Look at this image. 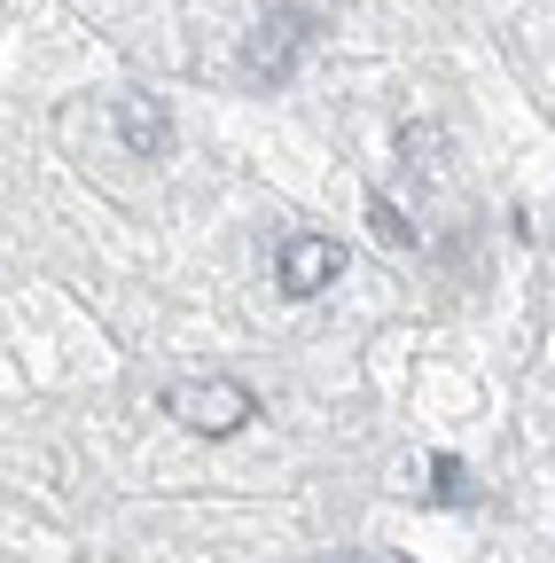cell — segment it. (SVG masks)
I'll return each mask as SVG.
<instances>
[{"label":"cell","instance_id":"cell-1","mask_svg":"<svg viewBox=\"0 0 555 563\" xmlns=\"http://www.w3.org/2000/svg\"><path fill=\"white\" fill-rule=\"evenodd\" d=\"M165 415L180 422V431H196V439H235L243 422L258 415V399H251V384H235V376H180V384L165 391Z\"/></svg>","mask_w":555,"mask_h":563},{"label":"cell","instance_id":"cell-2","mask_svg":"<svg viewBox=\"0 0 555 563\" xmlns=\"http://www.w3.org/2000/svg\"><path fill=\"white\" fill-rule=\"evenodd\" d=\"M306 40H313L306 9H274V16H258L251 40H243V79H251V87H282L290 70H298V55H306Z\"/></svg>","mask_w":555,"mask_h":563},{"label":"cell","instance_id":"cell-3","mask_svg":"<svg viewBox=\"0 0 555 563\" xmlns=\"http://www.w3.org/2000/svg\"><path fill=\"white\" fill-rule=\"evenodd\" d=\"M336 274H344V243H329V235H290L274 251L282 298H321V290H336Z\"/></svg>","mask_w":555,"mask_h":563},{"label":"cell","instance_id":"cell-4","mask_svg":"<svg viewBox=\"0 0 555 563\" xmlns=\"http://www.w3.org/2000/svg\"><path fill=\"white\" fill-rule=\"evenodd\" d=\"M118 141L133 157H165L173 150V118L157 95H118Z\"/></svg>","mask_w":555,"mask_h":563},{"label":"cell","instance_id":"cell-5","mask_svg":"<svg viewBox=\"0 0 555 563\" xmlns=\"http://www.w3.org/2000/svg\"><path fill=\"white\" fill-rule=\"evenodd\" d=\"M368 228L391 243V251H414V243H423V235H414V220H407V211H391V196H368Z\"/></svg>","mask_w":555,"mask_h":563},{"label":"cell","instance_id":"cell-6","mask_svg":"<svg viewBox=\"0 0 555 563\" xmlns=\"http://www.w3.org/2000/svg\"><path fill=\"white\" fill-rule=\"evenodd\" d=\"M431 501H439V509L469 501V470H462L454 454H439V462H431Z\"/></svg>","mask_w":555,"mask_h":563}]
</instances>
